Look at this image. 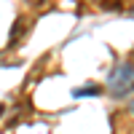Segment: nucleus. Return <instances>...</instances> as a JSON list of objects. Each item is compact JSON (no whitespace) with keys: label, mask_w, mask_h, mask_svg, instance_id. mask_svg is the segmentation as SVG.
Segmentation results:
<instances>
[{"label":"nucleus","mask_w":134,"mask_h":134,"mask_svg":"<svg viewBox=\"0 0 134 134\" xmlns=\"http://www.w3.org/2000/svg\"><path fill=\"white\" fill-rule=\"evenodd\" d=\"M27 3H30V5H38V3H43V0H27Z\"/></svg>","instance_id":"nucleus-4"},{"label":"nucleus","mask_w":134,"mask_h":134,"mask_svg":"<svg viewBox=\"0 0 134 134\" xmlns=\"http://www.w3.org/2000/svg\"><path fill=\"white\" fill-rule=\"evenodd\" d=\"M83 94H99V86H83V88L72 91V97H83Z\"/></svg>","instance_id":"nucleus-3"},{"label":"nucleus","mask_w":134,"mask_h":134,"mask_svg":"<svg viewBox=\"0 0 134 134\" xmlns=\"http://www.w3.org/2000/svg\"><path fill=\"white\" fill-rule=\"evenodd\" d=\"M129 110H131V113H134V99H131V102H129Z\"/></svg>","instance_id":"nucleus-5"},{"label":"nucleus","mask_w":134,"mask_h":134,"mask_svg":"<svg viewBox=\"0 0 134 134\" xmlns=\"http://www.w3.org/2000/svg\"><path fill=\"white\" fill-rule=\"evenodd\" d=\"M24 19H16L14 21V30H11V40H8V46H16L19 43V38H21V32H24Z\"/></svg>","instance_id":"nucleus-2"},{"label":"nucleus","mask_w":134,"mask_h":134,"mask_svg":"<svg viewBox=\"0 0 134 134\" xmlns=\"http://www.w3.org/2000/svg\"><path fill=\"white\" fill-rule=\"evenodd\" d=\"M107 88L113 97H126L129 91H134V57H129L126 62H121L107 78Z\"/></svg>","instance_id":"nucleus-1"}]
</instances>
